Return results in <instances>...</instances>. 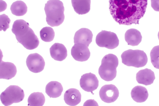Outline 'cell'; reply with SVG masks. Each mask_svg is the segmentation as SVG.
Masks as SVG:
<instances>
[{
	"instance_id": "26",
	"label": "cell",
	"mask_w": 159,
	"mask_h": 106,
	"mask_svg": "<svg viewBox=\"0 0 159 106\" xmlns=\"http://www.w3.org/2000/svg\"><path fill=\"white\" fill-rule=\"evenodd\" d=\"M11 20L8 16L6 14H2L0 16V31H6L10 27Z\"/></svg>"
},
{
	"instance_id": "25",
	"label": "cell",
	"mask_w": 159,
	"mask_h": 106,
	"mask_svg": "<svg viewBox=\"0 0 159 106\" xmlns=\"http://www.w3.org/2000/svg\"><path fill=\"white\" fill-rule=\"evenodd\" d=\"M150 56L152 65L155 68L159 69V45L152 48L150 52Z\"/></svg>"
},
{
	"instance_id": "24",
	"label": "cell",
	"mask_w": 159,
	"mask_h": 106,
	"mask_svg": "<svg viewBox=\"0 0 159 106\" xmlns=\"http://www.w3.org/2000/svg\"><path fill=\"white\" fill-rule=\"evenodd\" d=\"M40 36L42 41L45 42H51L54 39V31L52 27H44L41 30Z\"/></svg>"
},
{
	"instance_id": "1",
	"label": "cell",
	"mask_w": 159,
	"mask_h": 106,
	"mask_svg": "<svg viewBox=\"0 0 159 106\" xmlns=\"http://www.w3.org/2000/svg\"><path fill=\"white\" fill-rule=\"evenodd\" d=\"M111 15L120 25L139 24L146 12L148 0H109Z\"/></svg>"
},
{
	"instance_id": "2",
	"label": "cell",
	"mask_w": 159,
	"mask_h": 106,
	"mask_svg": "<svg viewBox=\"0 0 159 106\" xmlns=\"http://www.w3.org/2000/svg\"><path fill=\"white\" fill-rule=\"evenodd\" d=\"M46 21L51 27H57L64 21V7L63 2L60 0H49L44 7Z\"/></svg>"
},
{
	"instance_id": "21",
	"label": "cell",
	"mask_w": 159,
	"mask_h": 106,
	"mask_svg": "<svg viewBox=\"0 0 159 106\" xmlns=\"http://www.w3.org/2000/svg\"><path fill=\"white\" fill-rule=\"evenodd\" d=\"M12 14L17 16H23L27 13V7L23 1H17L12 3L11 7Z\"/></svg>"
},
{
	"instance_id": "8",
	"label": "cell",
	"mask_w": 159,
	"mask_h": 106,
	"mask_svg": "<svg viewBox=\"0 0 159 106\" xmlns=\"http://www.w3.org/2000/svg\"><path fill=\"white\" fill-rule=\"evenodd\" d=\"M99 97L104 103H114L119 96V90L113 85H106L102 87L99 92Z\"/></svg>"
},
{
	"instance_id": "9",
	"label": "cell",
	"mask_w": 159,
	"mask_h": 106,
	"mask_svg": "<svg viewBox=\"0 0 159 106\" xmlns=\"http://www.w3.org/2000/svg\"><path fill=\"white\" fill-rule=\"evenodd\" d=\"M29 70L34 73H39L44 69L45 61L43 57L37 53L30 54L26 60Z\"/></svg>"
},
{
	"instance_id": "16",
	"label": "cell",
	"mask_w": 159,
	"mask_h": 106,
	"mask_svg": "<svg viewBox=\"0 0 159 106\" xmlns=\"http://www.w3.org/2000/svg\"><path fill=\"white\" fill-rule=\"evenodd\" d=\"M64 100L68 105L74 106L78 105L81 100V94L77 89L70 88L65 93Z\"/></svg>"
},
{
	"instance_id": "19",
	"label": "cell",
	"mask_w": 159,
	"mask_h": 106,
	"mask_svg": "<svg viewBox=\"0 0 159 106\" xmlns=\"http://www.w3.org/2000/svg\"><path fill=\"white\" fill-rule=\"evenodd\" d=\"M75 11L79 15H84L90 10L91 0H71Z\"/></svg>"
},
{
	"instance_id": "7",
	"label": "cell",
	"mask_w": 159,
	"mask_h": 106,
	"mask_svg": "<svg viewBox=\"0 0 159 106\" xmlns=\"http://www.w3.org/2000/svg\"><path fill=\"white\" fill-rule=\"evenodd\" d=\"M16 38L18 42L28 50L34 49L37 48L39 44L38 37L30 28L20 36L16 37Z\"/></svg>"
},
{
	"instance_id": "12",
	"label": "cell",
	"mask_w": 159,
	"mask_h": 106,
	"mask_svg": "<svg viewBox=\"0 0 159 106\" xmlns=\"http://www.w3.org/2000/svg\"><path fill=\"white\" fill-rule=\"evenodd\" d=\"M93 34L88 29H80L75 32L74 37L75 44H82L89 46L93 40Z\"/></svg>"
},
{
	"instance_id": "23",
	"label": "cell",
	"mask_w": 159,
	"mask_h": 106,
	"mask_svg": "<svg viewBox=\"0 0 159 106\" xmlns=\"http://www.w3.org/2000/svg\"><path fill=\"white\" fill-rule=\"evenodd\" d=\"M45 102V98L42 93L37 92L31 94L28 99V106H42Z\"/></svg>"
},
{
	"instance_id": "11",
	"label": "cell",
	"mask_w": 159,
	"mask_h": 106,
	"mask_svg": "<svg viewBox=\"0 0 159 106\" xmlns=\"http://www.w3.org/2000/svg\"><path fill=\"white\" fill-rule=\"evenodd\" d=\"M71 54L75 60L83 62L88 60L90 52L88 46L82 44H75L71 50Z\"/></svg>"
},
{
	"instance_id": "14",
	"label": "cell",
	"mask_w": 159,
	"mask_h": 106,
	"mask_svg": "<svg viewBox=\"0 0 159 106\" xmlns=\"http://www.w3.org/2000/svg\"><path fill=\"white\" fill-rule=\"evenodd\" d=\"M51 57L55 60L61 62L67 57V50L64 45L56 43L50 48Z\"/></svg>"
},
{
	"instance_id": "13",
	"label": "cell",
	"mask_w": 159,
	"mask_h": 106,
	"mask_svg": "<svg viewBox=\"0 0 159 106\" xmlns=\"http://www.w3.org/2000/svg\"><path fill=\"white\" fill-rule=\"evenodd\" d=\"M17 68L13 63L1 61L0 63V78L12 79L17 73Z\"/></svg>"
},
{
	"instance_id": "5",
	"label": "cell",
	"mask_w": 159,
	"mask_h": 106,
	"mask_svg": "<svg viewBox=\"0 0 159 106\" xmlns=\"http://www.w3.org/2000/svg\"><path fill=\"white\" fill-rule=\"evenodd\" d=\"M24 97V92L20 87L11 85L1 93L0 99L4 105L8 106L22 101Z\"/></svg>"
},
{
	"instance_id": "15",
	"label": "cell",
	"mask_w": 159,
	"mask_h": 106,
	"mask_svg": "<svg viewBox=\"0 0 159 106\" xmlns=\"http://www.w3.org/2000/svg\"><path fill=\"white\" fill-rule=\"evenodd\" d=\"M136 78L138 83L145 85L152 84L155 79L154 72L148 68L141 70L138 72Z\"/></svg>"
},
{
	"instance_id": "27",
	"label": "cell",
	"mask_w": 159,
	"mask_h": 106,
	"mask_svg": "<svg viewBox=\"0 0 159 106\" xmlns=\"http://www.w3.org/2000/svg\"><path fill=\"white\" fill-rule=\"evenodd\" d=\"M151 4L154 10L159 12V0H151Z\"/></svg>"
},
{
	"instance_id": "22",
	"label": "cell",
	"mask_w": 159,
	"mask_h": 106,
	"mask_svg": "<svg viewBox=\"0 0 159 106\" xmlns=\"http://www.w3.org/2000/svg\"><path fill=\"white\" fill-rule=\"evenodd\" d=\"M30 28L29 25L24 20H16L12 25V31L16 37H17Z\"/></svg>"
},
{
	"instance_id": "17",
	"label": "cell",
	"mask_w": 159,
	"mask_h": 106,
	"mask_svg": "<svg viewBox=\"0 0 159 106\" xmlns=\"http://www.w3.org/2000/svg\"><path fill=\"white\" fill-rule=\"evenodd\" d=\"M142 39L141 33L137 30L130 29L125 34V39L128 44L132 46L139 45Z\"/></svg>"
},
{
	"instance_id": "20",
	"label": "cell",
	"mask_w": 159,
	"mask_h": 106,
	"mask_svg": "<svg viewBox=\"0 0 159 106\" xmlns=\"http://www.w3.org/2000/svg\"><path fill=\"white\" fill-rule=\"evenodd\" d=\"M63 91L61 83L57 81H51L46 87V93L51 98L59 97Z\"/></svg>"
},
{
	"instance_id": "4",
	"label": "cell",
	"mask_w": 159,
	"mask_h": 106,
	"mask_svg": "<svg viewBox=\"0 0 159 106\" xmlns=\"http://www.w3.org/2000/svg\"><path fill=\"white\" fill-rule=\"evenodd\" d=\"M122 62L128 67L141 68L147 63V56L143 51L129 49L122 53Z\"/></svg>"
},
{
	"instance_id": "3",
	"label": "cell",
	"mask_w": 159,
	"mask_h": 106,
	"mask_svg": "<svg viewBox=\"0 0 159 106\" xmlns=\"http://www.w3.org/2000/svg\"><path fill=\"white\" fill-rule=\"evenodd\" d=\"M119 65V60L115 55L109 53L104 56L99 68L101 78L106 81H111L116 76V68Z\"/></svg>"
},
{
	"instance_id": "6",
	"label": "cell",
	"mask_w": 159,
	"mask_h": 106,
	"mask_svg": "<svg viewBox=\"0 0 159 106\" xmlns=\"http://www.w3.org/2000/svg\"><path fill=\"white\" fill-rule=\"evenodd\" d=\"M96 43L99 47L113 49L119 46V41L115 33L110 31L102 30L97 35Z\"/></svg>"
},
{
	"instance_id": "28",
	"label": "cell",
	"mask_w": 159,
	"mask_h": 106,
	"mask_svg": "<svg viewBox=\"0 0 159 106\" xmlns=\"http://www.w3.org/2000/svg\"><path fill=\"white\" fill-rule=\"evenodd\" d=\"M158 39H159V32H158Z\"/></svg>"
},
{
	"instance_id": "10",
	"label": "cell",
	"mask_w": 159,
	"mask_h": 106,
	"mask_svg": "<svg viewBox=\"0 0 159 106\" xmlns=\"http://www.w3.org/2000/svg\"><path fill=\"white\" fill-rule=\"evenodd\" d=\"M80 84L83 90L92 93L98 88L99 81L95 75L91 73H86L82 76Z\"/></svg>"
},
{
	"instance_id": "18",
	"label": "cell",
	"mask_w": 159,
	"mask_h": 106,
	"mask_svg": "<svg viewBox=\"0 0 159 106\" xmlns=\"http://www.w3.org/2000/svg\"><path fill=\"white\" fill-rule=\"evenodd\" d=\"M131 96L134 101L138 103H143L148 99V93L145 87L137 86L132 90Z\"/></svg>"
}]
</instances>
